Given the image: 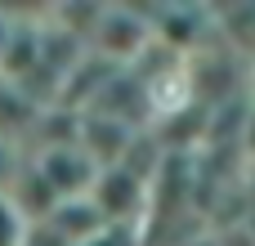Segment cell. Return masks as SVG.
I'll return each mask as SVG.
<instances>
[{
    "instance_id": "cell-3",
    "label": "cell",
    "mask_w": 255,
    "mask_h": 246,
    "mask_svg": "<svg viewBox=\"0 0 255 246\" xmlns=\"http://www.w3.org/2000/svg\"><path fill=\"white\" fill-rule=\"evenodd\" d=\"M9 202H13V211L27 220V224H40V220H49L54 215V206L63 202L54 188H49V179L31 166V157L22 161V170L13 175V184H9V193H4Z\"/></svg>"
},
{
    "instance_id": "cell-2",
    "label": "cell",
    "mask_w": 255,
    "mask_h": 246,
    "mask_svg": "<svg viewBox=\"0 0 255 246\" xmlns=\"http://www.w3.org/2000/svg\"><path fill=\"white\" fill-rule=\"evenodd\" d=\"M31 166L49 179V188L58 197H90L94 179H99V166L85 157L81 143H67V148H40L31 157Z\"/></svg>"
},
{
    "instance_id": "cell-8",
    "label": "cell",
    "mask_w": 255,
    "mask_h": 246,
    "mask_svg": "<svg viewBox=\"0 0 255 246\" xmlns=\"http://www.w3.org/2000/svg\"><path fill=\"white\" fill-rule=\"evenodd\" d=\"M4 45H9V13L0 9V58H4Z\"/></svg>"
},
{
    "instance_id": "cell-1",
    "label": "cell",
    "mask_w": 255,
    "mask_h": 246,
    "mask_svg": "<svg viewBox=\"0 0 255 246\" xmlns=\"http://www.w3.org/2000/svg\"><path fill=\"white\" fill-rule=\"evenodd\" d=\"M90 197H94V206L103 211V220H108L112 229H130V220H139V215L148 211V184L134 179L130 170H121V166L99 170Z\"/></svg>"
},
{
    "instance_id": "cell-9",
    "label": "cell",
    "mask_w": 255,
    "mask_h": 246,
    "mask_svg": "<svg viewBox=\"0 0 255 246\" xmlns=\"http://www.w3.org/2000/svg\"><path fill=\"white\" fill-rule=\"evenodd\" d=\"M251 103H255V72H251Z\"/></svg>"
},
{
    "instance_id": "cell-6",
    "label": "cell",
    "mask_w": 255,
    "mask_h": 246,
    "mask_svg": "<svg viewBox=\"0 0 255 246\" xmlns=\"http://www.w3.org/2000/svg\"><path fill=\"white\" fill-rule=\"evenodd\" d=\"M22 238H27V220L13 211L9 197H0V246H22Z\"/></svg>"
},
{
    "instance_id": "cell-4",
    "label": "cell",
    "mask_w": 255,
    "mask_h": 246,
    "mask_svg": "<svg viewBox=\"0 0 255 246\" xmlns=\"http://www.w3.org/2000/svg\"><path fill=\"white\" fill-rule=\"evenodd\" d=\"M45 224H49L63 242H72V246H85L90 238H99L103 229H112V224L103 220V211L94 206V197H63Z\"/></svg>"
},
{
    "instance_id": "cell-7",
    "label": "cell",
    "mask_w": 255,
    "mask_h": 246,
    "mask_svg": "<svg viewBox=\"0 0 255 246\" xmlns=\"http://www.w3.org/2000/svg\"><path fill=\"white\" fill-rule=\"evenodd\" d=\"M22 170V157H18V143H9V139H0V197L9 193V184H13V175Z\"/></svg>"
},
{
    "instance_id": "cell-5",
    "label": "cell",
    "mask_w": 255,
    "mask_h": 246,
    "mask_svg": "<svg viewBox=\"0 0 255 246\" xmlns=\"http://www.w3.org/2000/svg\"><path fill=\"white\" fill-rule=\"evenodd\" d=\"M36 117H40V108L22 94V85H13V81L0 76V139L13 143L18 134H31Z\"/></svg>"
}]
</instances>
